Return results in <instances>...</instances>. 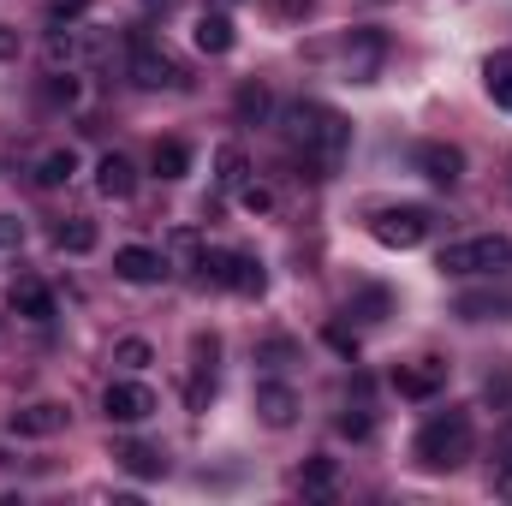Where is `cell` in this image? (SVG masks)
<instances>
[{
  "label": "cell",
  "mask_w": 512,
  "mask_h": 506,
  "mask_svg": "<svg viewBox=\"0 0 512 506\" xmlns=\"http://www.w3.org/2000/svg\"><path fill=\"white\" fill-rule=\"evenodd\" d=\"M96 191H102V197H114V203L137 191V173H131L126 155H102V161H96Z\"/></svg>",
  "instance_id": "2e32d148"
},
{
  "label": "cell",
  "mask_w": 512,
  "mask_h": 506,
  "mask_svg": "<svg viewBox=\"0 0 512 506\" xmlns=\"http://www.w3.org/2000/svg\"><path fill=\"white\" fill-rule=\"evenodd\" d=\"M417 167H423V179H435V185H459L465 179V149H453V143H423L417 149Z\"/></svg>",
  "instance_id": "9c48e42d"
},
{
  "label": "cell",
  "mask_w": 512,
  "mask_h": 506,
  "mask_svg": "<svg viewBox=\"0 0 512 506\" xmlns=\"http://www.w3.org/2000/svg\"><path fill=\"white\" fill-rule=\"evenodd\" d=\"M233 42H239L233 36V18H221V12H203L197 18V48L203 54H233Z\"/></svg>",
  "instance_id": "ffe728a7"
},
{
  "label": "cell",
  "mask_w": 512,
  "mask_h": 506,
  "mask_svg": "<svg viewBox=\"0 0 512 506\" xmlns=\"http://www.w3.org/2000/svg\"><path fill=\"white\" fill-rule=\"evenodd\" d=\"M280 12H292V18H298V12H310V0H280Z\"/></svg>",
  "instance_id": "e575fe53"
},
{
  "label": "cell",
  "mask_w": 512,
  "mask_h": 506,
  "mask_svg": "<svg viewBox=\"0 0 512 506\" xmlns=\"http://www.w3.org/2000/svg\"><path fill=\"white\" fill-rule=\"evenodd\" d=\"M215 179H221V191H239V185H245V155H239V143H221V149H215Z\"/></svg>",
  "instance_id": "603a6c76"
},
{
  "label": "cell",
  "mask_w": 512,
  "mask_h": 506,
  "mask_svg": "<svg viewBox=\"0 0 512 506\" xmlns=\"http://www.w3.org/2000/svg\"><path fill=\"white\" fill-rule=\"evenodd\" d=\"M197 268H203V280H215V286H227L239 298H262L268 292V268L245 251H203Z\"/></svg>",
  "instance_id": "277c9868"
},
{
  "label": "cell",
  "mask_w": 512,
  "mask_h": 506,
  "mask_svg": "<svg viewBox=\"0 0 512 506\" xmlns=\"http://www.w3.org/2000/svg\"><path fill=\"white\" fill-rule=\"evenodd\" d=\"M382 310H387V292H376V286L352 304V316H364V322H382Z\"/></svg>",
  "instance_id": "83f0119b"
},
{
  "label": "cell",
  "mask_w": 512,
  "mask_h": 506,
  "mask_svg": "<svg viewBox=\"0 0 512 506\" xmlns=\"http://www.w3.org/2000/svg\"><path fill=\"white\" fill-rule=\"evenodd\" d=\"M114 274L126 286H155L167 274V262H161V251H149V245H126V251H114Z\"/></svg>",
  "instance_id": "30bf717a"
},
{
  "label": "cell",
  "mask_w": 512,
  "mask_h": 506,
  "mask_svg": "<svg viewBox=\"0 0 512 506\" xmlns=\"http://www.w3.org/2000/svg\"><path fill=\"white\" fill-rule=\"evenodd\" d=\"M483 90H489L495 108H512V48H501V54L483 60Z\"/></svg>",
  "instance_id": "d6986e66"
},
{
  "label": "cell",
  "mask_w": 512,
  "mask_h": 506,
  "mask_svg": "<svg viewBox=\"0 0 512 506\" xmlns=\"http://www.w3.org/2000/svg\"><path fill=\"white\" fill-rule=\"evenodd\" d=\"M6 304L24 316V322H54V292L42 286V280H12V292H6Z\"/></svg>",
  "instance_id": "4fadbf2b"
},
{
  "label": "cell",
  "mask_w": 512,
  "mask_h": 506,
  "mask_svg": "<svg viewBox=\"0 0 512 506\" xmlns=\"http://www.w3.org/2000/svg\"><path fill=\"white\" fill-rule=\"evenodd\" d=\"M239 114H245V120H262V114H268V90H262V84H245V90H239Z\"/></svg>",
  "instance_id": "4316f807"
},
{
  "label": "cell",
  "mask_w": 512,
  "mask_h": 506,
  "mask_svg": "<svg viewBox=\"0 0 512 506\" xmlns=\"http://www.w3.org/2000/svg\"><path fill=\"white\" fill-rule=\"evenodd\" d=\"M149 167H155L161 179H185V173H191V149H185L179 137H161L155 155H149Z\"/></svg>",
  "instance_id": "44dd1931"
},
{
  "label": "cell",
  "mask_w": 512,
  "mask_h": 506,
  "mask_svg": "<svg viewBox=\"0 0 512 506\" xmlns=\"http://www.w3.org/2000/svg\"><path fill=\"white\" fill-rule=\"evenodd\" d=\"M48 12L54 18H78V12H90V0H48Z\"/></svg>",
  "instance_id": "d6a6232c"
},
{
  "label": "cell",
  "mask_w": 512,
  "mask_h": 506,
  "mask_svg": "<svg viewBox=\"0 0 512 506\" xmlns=\"http://www.w3.org/2000/svg\"><path fill=\"white\" fill-rule=\"evenodd\" d=\"M453 316H465V322H489V316H512V286H507V292H465V298L453 304Z\"/></svg>",
  "instance_id": "e0dca14e"
},
{
  "label": "cell",
  "mask_w": 512,
  "mask_h": 506,
  "mask_svg": "<svg viewBox=\"0 0 512 506\" xmlns=\"http://www.w3.org/2000/svg\"><path fill=\"white\" fill-rule=\"evenodd\" d=\"M435 268H441V274H453V280H477V274H507V268H512V239H507V233L459 239V245H447V251L435 256Z\"/></svg>",
  "instance_id": "3957f363"
},
{
  "label": "cell",
  "mask_w": 512,
  "mask_h": 506,
  "mask_svg": "<svg viewBox=\"0 0 512 506\" xmlns=\"http://www.w3.org/2000/svg\"><path fill=\"white\" fill-rule=\"evenodd\" d=\"M12 54H18V36H12V30L0 24V60H12Z\"/></svg>",
  "instance_id": "836d02e7"
},
{
  "label": "cell",
  "mask_w": 512,
  "mask_h": 506,
  "mask_svg": "<svg viewBox=\"0 0 512 506\" xmlns=\"http://www.w3.org/2000/svg\"><path fill=\"white\" fill-rule=\"evenodd\" d=\"M239 203H245L251 215H268V209H274V191H268V185H256V179H245V185H239Z\"/></svg>",
  "instance_id": "484cf974"
},
{
  "label": "cell",
  "mask_w": 512,
  "mask_h": 506,
  "mask_svg": "<svg viewBox=\"0 0 512 506\" xmlns=\"http://www.w3.org/2000/svg\"><path fill=\"white\" fill-rule=\"evenodd\" d=\"M280 131H286V143L304 155V167H316V179H328V173L346 161V143H352L346 114H334L328 102H286V108H280Z\"/></svg>",
  "instance_id": "6da1fadb"
},
{
  "label": "cell",
  "mask_w": 512,
  "mask_h": 506,
  "mask_svg": "<svg viewBox=\"0 0 512 506\" xmlns=\"http://www.w3.org/2000/svg\"><path fill=\"white\" fill-rule=\"evenodd\" d=\"M495 495L512 501V447H501V459H495Z\"/></svg>",
  "instance_id": "f1b7e54d"
},
{
  "label": "cell",
  "mask_w": 512,
  "mask_h": 506,
  "mask_svg": "<svg viewBox=\"0 0 512 506\" xmlns=\"http://www.w3.org/2000/svg\"><path fill=\"white\" fill-rule=\"evenodd\" d=\"M24 245V221L18 215H0V251H18Z\"/></svg>",
  "instance_id": "f546056e"
},
{
  "label": "cell",
  "mask_w": 512,
  "mask_h": 506,
  "mask_svg": "<svg viewBox=\"0 0 512 506\" xmlns=\"http://www.w3.org/2000/svg\"><path fill=\"white\" fill-rule=\"evenodd\" d=\"M131 78H137L143 90H179V84H185L179 60H173V54H161L155 42H131Z\"/></svg>",
  "instance_id": "8992f818"
},
{
  "label": "cell",
  "mask_w": 512,
  "mask_h": 506,
  "mask_svg": "<svg viewBox=\"0 0 512 506\" xmlns=\"http://www.w3.org/2000/svg\"><path fill=\"white\" fill-rule=\"evenodd\" d=\"M102 411H108V423H143V417H155V393L143 381H114L102 393Z\"/></svg>",
  "instance_id": "52a82bcc"
},
{
  "label": "cell",
  "mask_w": 512,
  "mask_h": 506,
  "mask_svg": "<svg viewBox=\"0 0 512 506\" xmlns=\"http://www.w3.org/2000/svg\"><path fill=\"white\" fill-rule=\"evenodd\" d=\"M256 417H262L268 429H292V417H298V393H292L286 381H262V387H256Z\"/></svg>",
  "instance_id": "8fae6325"
},
{
  "label": "cell",
  "mask_w": 512,
  "mask_h": 506,
  "mask_svg": "<svg viewBox=\"0 0 512 506\" xmlns=\"http://www.w3.org/2000/svg\"><path fill=\"white\" fill-rule=\"evenodd\" d=\"M370 233H376V245H387V251H417V245L429 239V209H417V203H405V209H376V215H370Z\"/></svg>",
  "instance_id": "5b68a950"
},
{
  "label": "cell",
  "mask_w": 512,
  "mask_h": 506,
  "mask_svg": "<svg viewBox=\"0 0 512 506\" xmlns=\"http://www.w3.org/2000/svg\"><path fill=\"white\" fill-rule=\"evenodd\" d=\"M382 54H387L382 30H352V42H346V78H352V84H376Z\"/></svg>",
  "instance_id": "ba28073f"
},
{
  "label": "cell",
  "mask_w": 512,
  "mask_h": 506,
  "mask_svg": "<svg viewBox=\"0 0 512 506\" xmlns=\"http://www.w3.org/2000/svg\"><path fill=\"white\" fill-rule=\"evenodd\" d=\"M48 96H54V102H78V84H72V78H60V72H54V84H48Z\"/></svg>",
  "instance_id": "1f68e13d"
},
{
  "label": "cell",
  "mask_w": 512,
  "mask_h": 506,
  "mask_svg": "<svg viewBox=\"0 0 512 506\" xmlns=\"http://www.w3.org/2000/svg\"><path fill=\"white\" fill-rule=\"evenodd\" d=\"M340 435L364 441V435H370V411H346V417H340Z\"/></svg>",
  "instance_id": "4dcf8cb0"
},
{
  "label": "cell",
  "mask_w": 512,
  "mask_h": 506,
  "mask_svg": "<svg viewBox=\"0 0 512 506\" xmlns=\"http://www.w3.org/2000/svg\"><path fill=\"white\" fill-rule=\"evenodd\" d=\"M72 173H78V155H72V149H54V155H42V167H36V185L60 191V185H72Z\"/></svg>",
  "instance_id": "7402d4cb"
},
{
  "label": "cell",
  "mask_w": 512,
  "mask_h": 506,
  "mask_svg": "<svg viewBox=\"0 0 512 506\" xmlns=\"http://www.w3.org/2000/svg\"><path fill=\"white\" fill-rule=\"evenodd\" d=\"M114 364L143 370V364H155V352H149V340H120V346H114Z\"/></svg>",
  "instance_id": "d4e9b609"
},
{
  "label": "cell",
  "mask_w": 512,
  "mask_h": 506,
  "mask_svg": "<svg viewBox=\"0 0 512 506\" xmlns=\"http://www.w3.org/2000/svg\"><path fill=\"white\" fill-rule=\"evenodd\" d=\"M143 6H155V0H143ZM161 6H167V0H161Z\"/></svg>",
  "instance_id": "d590c367"
},
{
  "label": "cell",
  "mask_w": 512,
  "mask_h": 506,
  "mask_svg": "<svg viewBox=\"0 0 512 506\" xmlns=\"http://www.w3.org/2000/svg\"><path fill=\"white\" fill-rule=\"evenodd\" d=\"M96 221H84V215H72V221H60L54 227V251H66V256H90L96 251Z\"/></svg>",
  "instance_id": "ac0fdd59"
},
{
  "label": "cell",
  "mask_w": 512,
  "mask_h": 506,
  "mask_svg": "<svg viewBox=\"0 0 512 506\" xmlns=\"http://www.w3.org/2000/svg\"><path fill=\"white\" fill-rule=\"evenodd\" d=\"M114 459L126 465L131 477H143V483H149V477H167V453H161V447H149V441H120V447H114Z\"/></svg>",
  "instance_id": "9a60e30c"
},
{
  "label": "cell",
  "mask_w": 512,
  "mask_h": 506,
  "mask_svg": "<svg viewBox=\"0 0 512 506\" xmlns=\"http://www.w3.org/2000/svg\"><path fill=\"white\" fill-rule=\"evenodd\" d=\"M471 447H477V429H471V411H435L423 429H417V459L429 465V471H459L465 459H471Z\"/></svg>",
  "instance_id": "7a4b0ae2"
},
{
  "label": "cell",
  "mask_w": 512,
  "mask_h": 506,
  "mask_svg": "<svg viewBox=\"0 0 512 506\" xmlns=\"http://www.w3.org/2000/svg\"><path fill=\"white\" fill-rule=\"evenodd\" d=\"M298 483H304V495H310V501H334V459H310Z\"/></svg>",
  "instance_id": "cb8c5ba5"
},
{
  "label": "cell",
  "mask_w": 512,
  "mask_h": 506,
  "mask_svg": "<svg viewBox=\"0 0 512 506\" xmlns=\"http://www.w3.org/2000/svg\"><path fill=\"white\" fill-rule=\"evenodd\" d=\"M441 381H447V364H435V358H423V364H411V370H399L393 387L405 393V399H435L441 393Z\"/></svg>",
  "instance_id": "5bb4252c"
},
{
  "label": "cell",
  "mask_w": 512,
  "mask_h": 506,
  "mask_svg": "<svg viewBox=\"0 0 512 506\" xmlns=\"http://www.w3.org/2000/svg\"><path fill=\"white\" fill-rule=\"evenodd\" d=\"M60 429H66V405H54V399H36V405L12 411V435H36V441H48V435H60Z\"/></svg>",
  "instance_id": "7c38bea8"
}]
</instances>
